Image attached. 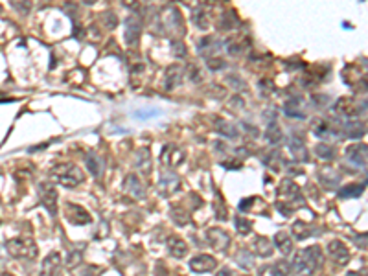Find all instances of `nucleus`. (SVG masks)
I'll use <instances>...</instances> for the list:
<instances>
[{"label":"nucleus","instance_id":"44","mask_svg":"<svg viewBox=\"0 0 368 276\" xmlns=\"http://www.w3.org/2000/svg\"><path fill=\"white\" fill-rule=\"evenodd\" d=\"M256 202V197H248V199H243V201L239 202V210L241 212H248L250 210V206Z\"/></svg>","mask_w":368,"mask_h":276},{"label":"nucleus","instance_id":"37","mask_svg":"<svg viewBox=\"0 0 368 276\" xmlns=\"http://www.w3.org/2000/svg\"><path fill=\"white\" fill-rule=\"evenodd\" d=\"M193 20H195V24L201 28V30H206V28H208V24H210V20H208V17H206V13H204L202 9H199V11L195 13V17H193Z\"/></svg>","mask_w":368,"mask_h":276},{"label":"nucleus","instance_id":"25","mask_svg":"<svg viewBox=\"0 0 368 276\" xmlns=\"http://www.w3.org/2000/svg\"><path fill=\"white\" fill-rule=\"evenodd\" d=\"M85 164L89 168V171H91L96 179H100L101 175H103V169H105V164H103V158L100 155H96V153H91V155L87 156V160H85Z\"/></svg>","mask_w":368,"mask_h":276},{"label":"nucleus","instance_id":"2","mask_svg":"<svg viewBox=\"0 0 368 276\" xmlns=\"http://www.w3.org/2000/svg\"><path fill=\"white\" fill-rule=\"evenodd\" d=\"M50 177L54 179L55 183L64 186V188H76L77 184H81L85 181V173L81 171V168H77L76 164H70V162L55 164L50 169Z\"/></svg>","mask_w":368,"mask_h":276},{"label":"nucleus","instance_id":"18","mask_svg":"<svg viewBox=\"0 0 368 276\" xmlns=\"http://www.w3.org/2000/svg\"><path fill=\"white\" fill-rule=\"evenodd\" d=\"M183 76H184V70L183 66H179V64H173V66H169L168 70H166V91H173L175 87H179L181 81H183Z\"/></svg>","mask_w":368,"mask_h":276},{"label":"nucleus","instance_id":"34","mask_svg":"<svg viewBox=\"0 0 368 276\" xmlns=\"http://www.w3.org/2000/svg\"><path fill=\"white\" fill-rule=\"evenodd\" d=\"M236 261L243 269H252L254 267V258L250 256V252H247V250H239L238 254H236Z\"/></svg>","mask_w":368,"mask_h":276},{"label":"nucleus","instance_id":"5","mask_svg":"<svg viewBox=\"0 0 368 276\" xmlns=\"http://www.w3.org/2000/svg\"><path fill=\"white\" fill-rule=\"evenodd\" d=\"M37 193H39V201L45 206L46 210L52 215H57V190L52 183H41L37 186Z\"/></svg>","mask_w":368,"mask_h":276},{"label":"nucleus","instance_id":"39","mask_svg":"<svg viewBox=\"0 0 368 276\" xmlns=\"http://www.w3.org/2000/svg\"><path fill=\"white\" fill-rule=\"evenodd\" d=\"M258 276H278L275 265H261L258 271Z\"/></svg>","mask_w":368,"mask_h":276},{"label":"nucleus","instance_id":"47","mask_svg":"<svg viewBox=\"0 0 368 276\" xmlns=\"http://www.w3.org/2000/svg\"><path fill=\"white\" fill-rule=\"evenodd\" d=\"M173 50L177 52L179 55H186V48H184L181 43H175V46H173Z\"/></svg>","mask_w":368,"mask_h":276},{"label":"nucleus","instance_id":"38","mask_svg":"<svg viewBox=\"0 0 368 276\" xmlns=\"http://www.w3.org/2000/svg\"><path fill=\"white\" fill-rule=\"evenodd\" d=\"M300 107L296 101H289L287 105H285V112L289 114V116H293V118H304V112H300V110H296Z\"/></svg>","mask_w":368,"mask_h":276},{"label":"nucleus","instance_id":"31","mask_svg":"<svg viewBox=\"0 0 368 276\" xmlns=\"http://www.w3.org/2000/svg\"><path fill=\"white\" fill-rule=\"evenodd\" d=\"M365 192V184H348L339 192V197L342 199H350V197H359Z\"/></svg>","mask_w":368,"mask_h":276},{"label":"nucleus","instance_id":"23","mask_svg":"<svg viewBox=\"0 0 368 276\" xmlns=\"http://www.w3.org/2000/svg\"><path fill=\"white\" fill-rule=\"evenodd\" d=\"M275 247L278 248L282 254L289 256V254L293 252V239H291V236H289L287 232H278L275 236Z\"/></svg>","mask_w":368,"mask_h":276},{"label":"nucleus","instance_id":"27","mask_svg":"<svg viewBox=\"0 0 368 276\" xmlns=\"http://www.w3.org/2000/svg\"><path fill=\"white\" fill-rule=\"evenodd\" d=\"M313 227L309 225V223H306V221H294L293 223V229H291V232H293V236L296 239H307V238H311V234H313Z\"/></svg>","mask_w":368,"mask_h":276},{"label":"nucleus","instance_id":"26","mask_svg":"<svg viewBox=\"0 0 368 276\" xmlns=\"http://www.w3.org/2000/svg\"><path fill=\"white\" fill-rule=\"evenodd\" d=\"M252 247H254L258 256H261V258H269L273 254V243H271V239L263 238V236H258V238L254 239V243H252Z\"/></svg>","mask_w":368,"mask_h":276},{"label":"nucleus","instance_id":"12","mask_svg":"<svg viewBox=\"0 0 368 276\" xmlns=\"http://www.w3.org/2000/svg\"><path fill=\"white\" fill-rule=\"evenodd\" d=\"M179 186H181V179H179V175L173 173V171H162V173H160V179H158V184H156L158 193L164 195V197L177 192Z\"/></svg>","mask_w":368,"mask_h":276},{"label":"nucleus","instance_id":"22","mask_svg":"<svg viewBox=\"0 0 368 276\" xmlns=\"http://www.w3.org/2000/svg\"><path fill=\"white\" fill-rule=\"evenodd\" d=\"M168 250H169V254L173 258H184L186 252H188V245L179 236H171V238L168 239Z\"/></svg>","mask_w":368,"mask_h":276},{"label":"nucleus","instance_id":"41","mask_svg":"<svg viewBox=\"0 0 368 276\" xmlns=\"http://www.w3.org/2000/svg\"><path fill=\"white\" fill-rule=\"evenodd\" d=\"M103 20H105V26L109 28V30L116 28V24H118V18H116L114 13H105V15H103Z\"/></svg>","mask_w":368,"mask_h":276},{"label":"nucleus","instance_id":"49","mask_svg":"<svg viewBox=\"0 0 368 276\" xmlns=\"http://www.w3.org/2000/svg\"><path fill=\"white\" fill-rule=\"evenodd\" d=\"M2 276H13V275H9V273H4V275H2Z\"/></svg>","mask_w":368,"mask_h":276},{"label":"nucleus","instance_id":"14","mask_svg":"<svg viewBox=\"0 0 368 276\" xmlns=\"http://www.w3.org/2000/svg\"><path fill=\"white\" fill-rule=\"evenodd\" d=\"M328 252H330L331 260L339 265H344L350 261V250L340 239H331L328 243Z\"/></svg>","mask_w":368,"mask_h":276},{"label":"nucleus","instance_id":"15","mask_svg":"<svg viewBox=\"0 0 368 276\" xmlns=\"http://www.w3.org/2000/svg\"><path fill=\"white\" fill-rule=\"evenodd\" d=\"M344 156L348 158L352 164L359 166V168H365V166H367V156H368L367 146H365V144H355V146L346 147Z\"/></svg>","mask_w":368,"mask_h":276},{"label":"nucleus","instance_id":"29","mask_svg":"<svg viewBox=\"0 0 368 276\" xmlns=\"http://www.w3.org/2000/svg\"><path fill=\"white\" fill-rule=\"evenodd\" d=\"M197 50H199V54L204 55V57H210V52H217L219 50V43L214 39V37H204L199 41V45H197Z\"/></svg>","mask_w":368,"mask_h":276},{"label":"nucleus","instance_id":"3","mask_svg":"<svg viewBox=\"0 0 368 276\" xmlns=\"http://www.w3.org/2000/svg\"><path fill=\"white\" fill-rule=\"evenodd\" d=\"M6 248L17 260H33L39 252L37 243L31 238H13L6 241Z\"/></svg>","mask_w":368,"mask_h":276},{"label":"nucleus","instance_id":"19","mask_svg":"<svg viewBox=\"0 0 368 276\" xmlns=\"http://www.w3.org/2000/svg\"><path fill=\"white\" fill-rule=\"evenodd\" d=\"M339 181H340L339 173H337V171H333V169H331V166H326V168H322L321 171H319V183H321L324 188H328V190L337 188Z\"/></svg>","mask_w":368,"mask_h":276},{"label":"nucleus","instance_id":"40","mask_svg":"<svg viewBox=\"0 0 368 276\" xmlns=\"http://www.w3.org/2000/svg\"><path fill=\"white\" fill-rule=\"evenodd\" d=\"M275 267H276V273H278V276H287L289 273H291V269H289L291 265H289L287 261H278Z\"/></svg>","mask_w":368,"mask_h":276},{"label":"nucleus","instance_id":"28","mask_svg":"<svg viewBox=\"0 0 368 276\" xmlns=\"http://www.w3.org/2000/svg\"><path fill=\"white\" fill-rule=\"evenodd\" d=\"M344 131H346V137L350 138H359L365 135V123L363 122H359V120H346V123H344Z\"/></svg>","mask_w":368,"mask_h":276},{"label":"nucleus","instance_id":"35","mask_svg":"<svg viewBox=\"0 0 368 276\" xmlns=\"http://www.w3.org/2000/svg\"><path fill=\"white\" fill-rule=\"evenodd\" d=\"M315 153H317V156L324 158V160H331V158L335 156V151H333V147L328 146V144H319V146L315 147Z\"/></svg>","mask_w":368,"mask_h":276},{"label":"nucleus","instance_id":"7","mask_svg":"<svg viewBox=\"0 0 368 276\" xmlns=\"http://www.w3.org/2000/svg\"><path fill=\"white\" fill-rule=\"evenodd\" d=\"M162 26H164V30L169 31V33H177V35L186 33L183 17H181V11L175 8H168L164 11V15H162Z\"/></svg>","mask_w":368,"mask_h":276},{"label":"nucleus","instance_id":"4","mask_svg":"<svg viewBox=\"0 0 368 276\" xmlns=\"http://www.w3.org/2000/svg\"><path fill=\"white\" fill-rule=\"evenodd\" d=\"M278 195H280V201L278 202L285 204L287 208H291L293 212L298 210V206H304V204H306L300 188H298L293 181H289V179L282 181L280 188H278Z\"/></svg>","mask_w":368,"mask_h":276},{"label":"nucleus","instance_id":"32","mask_svg":"<svg viewBox=\"0 0 368 276\" xmlns=\"http://www.w3.org/2000/svg\"><path fill=\"white\" fill-rule=\"evenodd\" d=\"M265 137H267V140H269L271 144H278V142L282 140V131H280V127H278V123H276V122H273V123L267 127Z\"/></svg>","mask_w":368,"mask_h":276},{"label":"nucleus","instance_id":"48","mask_svg":"<svg viewBox=\"0 0 368 276\" xmlns=\"http://www.w3.org/2000/svg\"><path fill=\"white\" fill-rule=\"evenodd\" d=\"M346 276H361V275H359V273H348Z\"/></svg>","mask_w":368,"mask_h":276},{"label":"nucleus","instance_id":"1","mask_svg":"<svg viewBox=\"0 0 368 276\" xmlns=\"http://www.w3.org/2000/svg\"><path fill=\"white\" fill-rule=\"evenodd\" d=\"M324 263V254L319 245H311V247L300 250L293 260V271L296 276H311L319 267Z\"/></svg>","mask_w":368,"mask_h":276},{"label":"nucleus","instance_id":"11","mask_svg":"<svg viewBox=\"0 0 368 276\" xmlns=\"http://www.w3.org/2000/svg\"><path fill=\"white\" fill-rule=\"evenodd\" d=\"M123 192L125 195L133 197V199H146V184L140 181V177L135 173H129L123 181Z\"/></svg>","mask_w":368,"mask_h":276},{"label":"nucleus","instance_id":"24","mask_svg":"<svg viewBox=\"0 0 368 276\" xmlns=\"http://www.w3.org/2000/svg\"><path fill=\"white\" fill-rule=\"evenodd\" d=\"M289 151H291V155L296 162H306L307 160V151H306V146H304V142L300 138L293 137L291 138V142H289Z\"/></svg>","mask_w":368,"mask_h":276},{"label":"nucleus","instance_id":"33","mask_svg":"<svg viewBox=\"0 0 368 276\" xmlns=\"http://www.w3.org/2000/svg\"><path fill=\"white\" fill-rule=\"evenodd\" d=\"M313 131H315V135L317 137H330L331 135V125H330V122H326V120H319L315 125H313Z\"/></svg>","mask_w":368,"mask_h":276},{"label":"nucleus","instance_id":"42","mask_svg":"<svg viewBox=\"0 0 368 276\" xmlns=\"http://www.w3.org/2000/svg\"><path fill=\"white\" fill-rule=\"evenodd\" d=\"M155 114H158V110H155V109H142V110H137V112H135V116L140 120H147L149 116H155Z\"/></svg>","mask_w":368,"mask_h":276},{"label":"nucleus","instance_id":"30","mask_svg":"<svg viewBox=\"0 0 368 276\" xmlns=\"http://www.w3.org/2000/svg\"><path fill=\"white\" fill-rule=\"evenodd\" d=\"M169 217L173 221L175 225H179V227H184V225H188L190 223V212L183 208V206H173L171 210H169Z\"/></svg>","mask_w":368,"mask_h":276},{"label":"nucleus","instance_id":"6","mask_svg":"<svg viewBox=\"0 0 368 276\" xmlns=\"http://www.w3.org/2000/svg\"><path fill=\"white\" fill-rule=\"evenodd\" d=\"M333 110H335V114H339L340 118L353 120L355 116H359L361 112H365L367 107H361V105H357V101L352 100V98H340V100L335 103Z\"/></svg>","mask_w":368,"mask_h":276},{"label":"nucleus","instance_id":"21","mask_svg":"<svg viewBox=\"0 0 368 276\" xmlns=\"http://www.w3.org/2000/svg\"><path fill=\"white\" fill-rule=\"evenodd\" d=\"M214 129H215L219 135H223V137H229V138H232V140L239 137L238 129L234 127L229 120H223V118H219V116H215V118H214Z\"/></svg>","mask_w":368,"mask_h":276},{"label":"nucleus","instance_id":"43","mask_svg":"<svg viewBox=\"0 0 368 276\" xmlns=\"http://www.w3.org/2000/svg\"><path fill=\"white\" fill-rule=\"evenodd\" d=\"M206 63H208V66H210L212 70H219V68H223V66H225V61H223V59H219V57H215V59H214V57H210Z\"/></svg>","mask_w":368,"mask_h":276},{"label":"nucleus","instance_id":"45","mask_svg":"<svg viewBox=\"0 0 368 276\" xmlns=\"http://www.w3.org/2000/svg\"><path fill=\"white\" fill-rule=\"evenodd\" d=\"M276 208H278V212H280L282 215H285V217H289V215L293 214V210H291V208H287V206L282 204V202H276Z\"/></svg>","mask_w":368,"mask_h":276},{"label":"nucleus","instance_id":"10","mask_svg":"<svg viewBox=\"0 0 368 276\" xmlns=\"http://www.w3.org/2000/svg\"><path fill=\"white\" fill-rule=\"evenodd\" d=\"M64 217L68 223H72V225H89L92 223V217L91 214L85 210L83 206L79 204H74V202H66V206H64Z\"/></svg>","mask_w":368,"mask_h":276},{"label":"nucleus","instance_id":"13","mask_svg":"<svg viewBox=\"0 0 368 276\" xmlns=\"http://www.w3.org/2000/svg\"><path fill=\"white\" fill-rule=\"evenodd\" d=\"M140 31H142V22L137 15H129L125 18V31H123V39L129 46H137L140 41Z\"/></svg>","mask_w":368,"mask_h":276},{"label":"nucleus","instance_id":"16","mask_svg":"<svg viewBox=\"0 0 368 276\" xmlns=\"http://www.w3.org/2000/svg\"><path fill=\"white\" fill-rule=\"evenodd\" d=\"M59 269H61V254L59 252H50L45 258L43 265H41L39 276H57Z\"/></svg>","mask_w":368,"mask_h":276},{"label":"nucleus","instance_id":"36","mask_svg":"<svg viewBox=\"0 0 368 276\" xmlns=\"http://www.w3.org/2000/svg\"><path fill=\"white\" fill-rule=\"evenodd\" d=\"M234 223H236V229H238L239 234H243V236L250 234V230H252V225H250V221H248V219L241 217V215H236Z\"/></svg>","mask_w":368,"mask_h":276},{"label":"nucleus","instance_id":"8","mask_svg":"<svg viewBox=\"0 0 368 276\" xmlns=\"http://www.w3.org/2000/svg\"><path fill=\"white\" fill-rule=\"evenodd\" d=\"M206 241L214 250L225 252L230 245V234L227 230L219 229V227H214V229L206 230Z\"/></svg>","mask_w":368,"mask_h":276},{"label":"nucleus","instance_id":"20","mask_svg":"<svg viewBox=\"0 0 368 276\" xmlns=\"http://www.w3.org/2000/svg\"><path fill=\"white\" fill-rule=\"evenodd\" d=\"M135 166L140 169L142 175H147L151 171V153L147 147H140L135 155Z\"/></svg>","mask_w":368,"mask_h":276},{"label":"nucleus","instance_id":"46","mask_svg":"<svg viewBox=\"0 0 368 276\" xmlns=\"http://www.w3.org/2000/svg\"><path fill=\"white\" fill-rule=\"evenodd\" d=\"M215 276H236V273L232 269H229V267H225V269H219Z\"/></svg>","mask_w":368,"mask_h":276},{"label":"nucleus","instance_id":"9","mask_svg":"<svg viewBox=\"0 0 368 276\" xmlns=\"http://www.w3.org/2000/svg\"><path fill=\"white\" fill-rule=\"evenodd\" d=\"M186 158V153L179 146L175 144H166L162 147V153H160V162L166 166V168H177L181 166Z\"/></svg>","mask_w":368,"mask_h":276},{"label":"nucleus","instance_id":"17","mask_svg":"<svg viewBox=\"0 0 368 276\" xmlns=\"http://www.w3.org/2000/svg\"><path fill=\"white\" fill-rule=\"evenodd\" d=\"M215 265H217L215 258L208 256V254H199L190 260V269L193 273H210Z\"/></svg>","mask_w":368,"mask_h":276}]
</instances>
